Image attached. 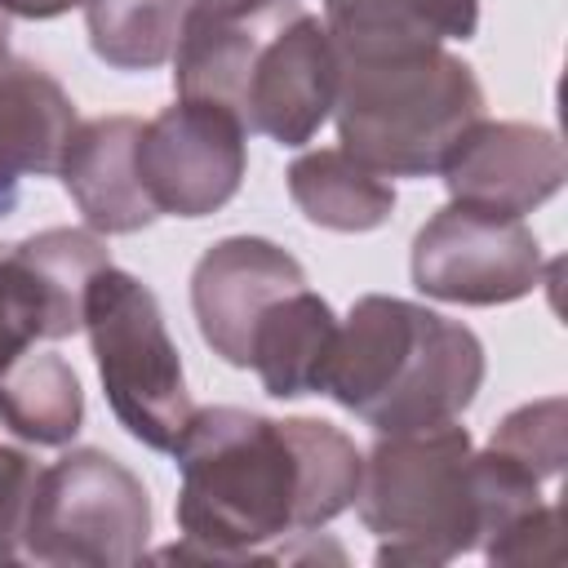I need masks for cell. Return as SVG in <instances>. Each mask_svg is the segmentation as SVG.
<instances>
[{"label":"cell","mask_w":568,"mask_h":568,"mask_svg":"<svg viewBox=\"0 0 568 568\" xmlns=\"http://www.w3.org/2000/svg\"><path fill=\"white\" fill-rule=\"evenodd\" d=\"M182 541L164 559L253 564L293 559L288 537H311L355 506L364 453L320 417H262L235 404L195 408L173 444Z\"/></svg>","instance_id":"cell-1"},{"label":"cell","mask_w":568,"mask_h":568,"mask_svg":"<svg viewBox=\"0 0 568 568\" xmlns=\"http://www.w3.org/2000/svg\"><path fill=\"white\" fill-rule=\"evenodd\" d=\"M337 75V44L302 0H195L173 49L178 98L222 106L280 146L320 133Z\"/></svg>","instance_id":"cell-2"},{"label":"cell","mask_w":568,"mask_h":568,"mask_svg":"<svg viewBox=\"0 0 568 568\" xmlns=\"http://www.w3.org/2000/svg\"><path fill=\"white\" fill-rule=\"evenodd\" d=\"M484 373L488 359L475 328L408 297L364 293L337 320L320 395L368 430L399 435L457 422L475 404Z\"/></svg>","instance_id":"cell-3"},{"label":"cell","mask_w":568,"mask_h":568,"mask_svg":"<svg viewBox=\"0 0 568 568\" xmlns=\"http://www.w3.org/2000/svg\"><path fill=\"white\" fill-rule=\"evenodd\" d=\"M333 120L342 151L382 178H430L462 133L484 120V84L448 49L342 58Z\"/></svg>","instance_id":"cell-4"},{"label":"cell","mask_w":568,"mask_h":568,"mask_svg":"<svg viewBox=\"0 0 568 568\" xmlns=\"http://www.w3.org/2000/svg\"><path fill=\"white\" fill-rule=\"evenodd\" d=\"M470 453L475 439L457 422L377 435L359 466L355 510L377 537L382 568H439L479 550L484 506Z\"/></svg>","instance_id":"cell-5"},{"label":"cell","mask_w":568,"mask_h":568,"mask_svg":"<svg viewBox=\"0 0 568 568\" xmlns=\"http://www.w3.org/2000/svg\"><path fill=\"white\" fill-rule=\"evenodd\" d=\"M84 333L115 422L142 448L173 453L195 404L155 293L115 262L102 266L84 288Z\"/></svg>","instance_id":"cell-6"},{"label":"cell","mask_w":568,"mask_h":568,"mask_svg":"<svg viewBox=\"0 0 568 568\" xmlns=\"http://www.w3.org/2000/svg\"><path fill=\"white\" fill-rule=\"evenodd\" d=\"M151 493L106 448H71L36 475L22 559L49 568H124L146 559Z\"/></svg>","instance_id":"cell-7"},{"label":"cell","mask_w":568,"mask_h":568,"mask_svg":"<svg viewBox=\"0 0 568 568\" xmlns=\"http://www.w3.org/2000/svg\"><path fill=\"white\" fill-rule=\"evenodd\" d=\"M541 244L524 217L448 200L413 235V288L453 306H506L541 284Z\"/></svg>","instance_id":"cell-8"},{"label":"cell","mask_w":568,"mask_h":568,"mask_svg":"<svg viewBox=\"0 0 568 568\" xmlns=\"http://www.w3.org/2000/svg\"><path fill=\"white\" fill-rule=\"evenodd\" d=\"M248 169L244 129L231 111L178 98L142 120L138 182L160 217H209L235 200Z\"/></svg>","instance_id":"cell-9"},{"label":"cell","mask_w":568,"mask_h":568,"mask_svg":"<svg viewBox=\"0 0 568 568\" xmlns=\"http://www.w3.org/2000/svg\"><path fill=\"white\" fill-rule=\"evenodd\" d=\"M302 284V262L266 235H226L209 244L191 271V311L204 346L222 364L248 368V337L257 320Z\"/></svg>","instance_id":"cell-10"},{"label":"cell","mask_w":568,"mask_h":568,"mask_svg":"<svg viewBox=\"0 0 568 568\" xmlns=\"http://www.w3.org/2000/svg\"><path fill=\"white\" fill-rule=\"evenodd\" d=\"M457 204L524 217L559 195L568 178L564 142L528 120H475L439 169Z\"/></svg>","instance_id":"cell-11"},{"label":"cell","mask_w":568,"mask_h":568,"mask_svg":"<svg viewBox=\"0 0 568 568\" xmlns=\"http://www.w3.org/2000/svg\"><path fill=\"white\" fill-rule=\"evenodd\" d=\"M138 115H93L75 124L62 151L58 178L98 235H138L160 217L138 182Z\"/></svg>","instance_id":"cell-12"},{"label":"cell","mask_w":568,"mask_h":568,"mask_svg":"<svg viewBox=\"0 0 568 568\" xmlns=\"http://www.w3.org/2000/svg\"><path fill=\"white\" fill-rule=\"evenodd\" d=\"M102 266H111L102 235L80 226H49L4 248V271L31 342H62L84 328V288Z\"/></svg>","instance_id":"cell-13"},{"label":"cell","mask_w":568,"mask_h":568,"mask_svg":"<svg viewBox=\"0 0 568 568\" xmlns=\"http://www.w3.org/2000/svg\"><path fill=\"white\" fill-rule=\"evenodd\" d=\"M71 93L31 58L0 62V200L18 209L22 178H49L75 133Z\"/></svg>","instance_id":"cell-14"},{"label":"cell","mask_w":568,"mask_h":568,"mask_svg":"<svg viewBox=\"0 0 568 568\" xmlns=\"http://www.w3.org/2000/svg\"><path fill=\"white\" fill-rule=\"evenodd\" d=\"M324 27L342 58L444 49L479 31V0H324Z\"/></svg>","instance_id":"cell-15"},{"label":"cell","mask_w":568,"mask_h":568,"mask_svg":"<svg viewBox=\"0 0 568 568\" xmlns=\"http://www.w3.org/2000/svg\"><path fill=\"white\" fill-rule=\"evenodd\" d=\"M337 337V315L315 288H293L266 306L248 337V368L271 399L320 395L328 355Z\"/></svg>","instance_id":"cell-16"},{"label":"cell","mask_w":568,"mask_h":568,"mask_svg":"<svg viewBox=\"0 0 568 568\" xmlns=\"http://www.w3.org/2000/svg\"><path fill=\"white\" fill-rule=\"evenodd\" d=\"M284 182H288V200L297 204V213L320 231L364 235V231L386 226L395 213L390 178H382L377 169H368L342 146H320V151L297 155Z\"/></svg>","instance_id":"cell-17"},{"label":"cell","mask_w":568,"mask_h":568,"mask_svg":"<svg viewBox=\"0 0 568 568\" xmlns=\"http://www.w3.org/2000/svg\"><path fill=\"white\" fill-rule=\"evenodd\" d=\"M0 426L36 448H62L84 426V386L53 351H18L0 364Z\"/></svg>","instance_id":"cell-18"},{"label":"cell","mask_w":568,"mask_h":568,"mask_svg":"<svg viewBox=\"0 0 568 568\" xmlns=\"http://www.w3.org/2000/svg\"><path fill=\"white\" fill-rule=\"evenodd\" d=\"M195 0H84V31L111 71H155L173 62Z\"/></svg>","instance_id":"cell-19"},{"label":"cell","mask_w":568,"mask_h":568,"mask_svg":"<svg viewBox=\"0 0 568 568\" xmlns=\"http://www.w3.org/2000/svg\"><path fill=\"white\" fill-rule=\"evenodd\" d=\"M488 448L515 457L541 484L559 479V470L568 462V399L564 395H546V399H532V404L510 408L493 426Z\"/></svg>","instance_id":"cell-20"},{"label":"cell","mask_w":568,"mask_h":568,"mask_svg":"<svg viewBox=\"0 0 568 568\" xmlns=\"http://www.w3.org/2000/svg\"><path fill=\"white\" fill-rule=\"evenodd\" d=\"M479 555L488 564H515V568H528V564H564V519H559V506L546 501L524 524H515L510 532H501L497 541H488Z\"/></svg>","instance_id":"cell-21"},{"label":"cell","mask_w":568,"mask_h":568,"mask_svg":"<svg viewBox=\"0 0 568 568\" xmlns=\"http://www.w3.org/2000/svg\"><path fill=\"white\" fill-rule=\"evenodd\" d=\"M36 475H40V466L22 448L0 444V564L22 559V524L31 510Z\"/></svg>","instance_id":"cell-22"},{"label":"cell","mask_w":568,"mask_h":568,"mask_svg":"<svg viewBox=\"0 0 568 568\" xmlns=\"http://www.w3.org/2000/svg\"><path fill=\"white\" fill-rule=\"evenodd\" d=\"M27 346H36V342H31V328L18 311V297H13V284H9V271H4V248H0V364L13 359Z\"/></svg>","instance_id":"cell-23"},{"label":"cell","mask_w":568,"mask_h":568,"mask_svg":"<svg viewBox=\"0 0 568 568\" xmlns=\"http://www.w3.org/2000/svg\"><path fill=\"white\" fill-rule=\"evenodd\" d=\"M84 0H0V9L9 18H31V22H49V18H62L71 9H80Z\"/></svg>","instance_id":"cell-24"},{"label":"cell","mask_w":568,"mask_h":568,"mask_svg":"<svg viewBox=\"0 0 568 568\" xmlns=\"http://www.w3.org/2000/svg\"><path fill=\"white\" fill-rule=\"evenodd\" d=\"M9 36H13V27H9V13L0 9V62L9 58Z\"/></svg>","instance_id":"cell-25"},{"label":"cell","mask_w":568,"mask_h":568,"mask_svg":"<svg viewBox=\"0 0 568 568\" xmlns=\"http://www.w3.org/2000/svg\"><path fill=\"white\" fill-rule=\"evenodd\" d=\"M9 213H13V209H9V204H4V200H0V222H4V217H9Z\"/></svg>","instance_id":"cell-26"}]
</instances>
